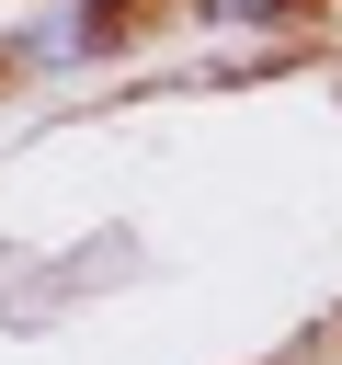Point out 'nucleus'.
I'll return each mask as SVG.
<instances>
[{
  "instance_id": "obj_1",
  "label": "nucleus",
  "mask_w": 342,
  "mask_h": 365,
  "mask_svg": "<svg viewBox=\"0 0 342 365\" xmlns=\"http://www.w3.org/2000/svg\"><path fill=\"white\" fill-rule=\"evenodd\" d=\"M217 23H274V11H296V0H205Z\"/></svg>"
}]
</instances>
